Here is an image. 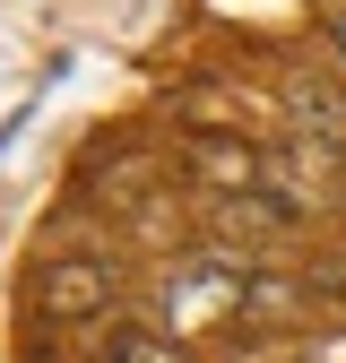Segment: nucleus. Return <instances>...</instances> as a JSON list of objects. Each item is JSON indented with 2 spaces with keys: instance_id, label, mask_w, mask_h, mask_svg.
Instances as JSON below:
<instances>
[{
  "instance_id": "nucleus-1",
  "label": "nucleus",
  "mask_w": 346,
  "mask_h": 363,
  "mask_svg": "<svg viewBox=\"0 0 346 363\" xmlns=\"http://www.w3.org/2000/svg\"><path fill=\"white\" fill-rule=\"evenodd\" d=\"M35 311H43V320L104 311V268H96V259H52V268L35 277Z\"/></svg>"
},
{
  "instance_id": "nucleus-2",
  "label": "nucleus",
  "mask_w": 346,
  "mask_h": 363,
  "mask_svg": "<svg viewBox=\"0 0 346 363\" xmlns=\"http://www.w3.org/2000/svg\"><path fill=\"white\" fill-rule=\"evenodd\" d=\"M182 156L208 173V191H216V199H234V191H260V173H269V164H260L251 147H234V139H191Z\"/></svg>"
},
{
  "instance_id": "nucleus-3",
  "label": "nucleus",
  "mask_w": 346,
  "mask_h": 363,
  "mask_svg": "<svg viewBox=\"0 0 346 363\" xmlns=\"http://www.w3.org/2000/svg\"><path fill=\"white\" fill-rule=\"evenodd\" d=\"M96 363H182V346H173L164 329H147V320H104Z\"/></svg>"
},
{
  "instance_id": "nucleus-4",
  "label": "nucleus",
  "mask_w": 346,
  "mask_h": 363,
  "mask_svg": "<svg viewBox=\"0 0 346 363\" xmlns=\"http://www.w3.org/2000/svg\"><path fill=\"white\" fill-rule=\"evenodd\" d=\"M286 96H294V113L312 121V130H329V139H346V96H337V86H320V78H294Z\"/></svg>"
},
{
  "instance_id": "nucleus-5",
  "label": "nucleus",
  "mask_w": 346,
  "mask_h": 363,
  "mask_svg": "<svg viewBox=\"0 0 346 363\" xmlns=\"http://www.w3.org/2000/svg\"><path fill=\"white\" fill-rule=\"evenodd\" d=\"M329 43H337V61H346V9H329Z\"/></svg>"
}]
</instances>
